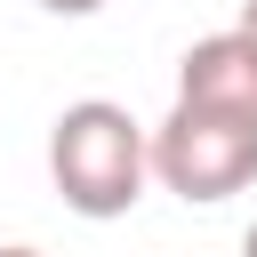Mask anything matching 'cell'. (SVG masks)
I'll return each mask as SVG.
<instances>
[{
	"label": "cell",
	"instance_id": "6",
	"mask_svg": "<svg viewBox=\"0 0 257 257\" xmlns=\"http://www.w3.org/2000/svg\"><path fill=\"white\" fill-rule=\"evenodd\" d=\"M0 257H40V249H32V241H8V249H0Z\"/></svg>",
	"mask_w": 257,
	"mask_h": 257
},
{
	"label": "cell",
	"instance_id": "4",
	"mask_svg": "<svg viewBox=\"0 0 257 257\" xmlns=\"http://www.w3.org/2000/svg\"><path fill=\"white\" fill-rule=\"evenodd\" d=\"M40 8H48V16H96L104 0H40Z\"/></svg>",
	"mask_w": 257,
	"mask_h": 257
},
{
	"label": "cell",
	"instance_id": "5",
	"mask_svg": "<svg viewBox=\"0 0 257 257\" xmlns=\"http://www.w3.org/2000/svg\"><path fill=\"white\" fill-rule=\"evenodd\" d=\"M241 32H249V40H257V0H241Z\"/></svg>",
	"mask_w": 257,
	"mask_h": 257
},
{
	"label": "cell",
	"instance_id": "3",
	"mask_svg": "<svg viewBox=\"0 0 257 257\" xmlns=\"http://www.w3.org/2000/svg\"><path fill=\"white\" fill-rule=\"evenodd\" d=\"M177 104H201V112H233V120H257V40L241 24L193 40L177 56Z\"/></svg>",
	"mask_w": 257,
	"mask_h": 257
},
{
	"label": "cell",
	"instance_id": "1",
	"mask_svg": "<svg viewBox=\"0 0 257 257\" xmlns=\"http://www.w3.org/2000/svg\"><path fill=\"white\" fill-rule=\"evenodd\" d=\"M48 185L64 193L72 217L112 225L145 201L153 169H145V120L112 96H80L48 120Z\"/></svg>",
	"mask_w": 257,
	"mask_h": 257
},
{
	"label": "cell",
	"instance_id": "2",
	"mask_svg": "<svg viewBox=\"0 0 257 257\" xmlns=\"http://www.w3.org/2000/svg\"><path fill=\"white\" fill-rule=\"evenodd\" d=\"M145 169L161 193L177 201H233L257 185V120H233V112H201V104H169L153 128H145Z\"/></svg>",
	"mask_w": 257,
	"mask_h": 257
},
{
	"label": "cell",
	"instance_id": "7",
	"mask_svg": "<svg viewBox=\"0 0 257 257\" xmlns=\"http://www.w3.org/2000/svg\"><path fill=\"white\" fill-rule=\"evenodd\" d=\"M241 257H257V217H249V233H241Z\"/></svg>",
	"mask_w": 257,
	"mask_h": 257
}]
</instances>
